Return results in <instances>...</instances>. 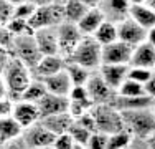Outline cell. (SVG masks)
Wrapping results in <instances>:
<instances>
[{
    "instance_id": "cell-1",
    "label": "cell",
    "mask_w": 155,
    "mask_h": 149,
    "mask_svg": "<svg viewBox=\"0 0 155 149\" xmlns=\"http://www.w3.org/2000/svg\"><path fill=\"white\" fill-rule=\"evenodd\" d=\"M33 73L25 63L12 57L2 68V96H10L13 101H20L21 93L33 81Z\"/></svg>"
},
{
    "instance_id": "cell-2",
    "label": "cell",
    "mask_w": 155,
    "mask_h": 149,
    "mask_svg": "<svg viewBox=\"0 0 155 149\" xmlns=\"http://www.w3.org/2000/svg\"><path fill=\"white\" fill-rule=\"evenodd\" d=\"M125 131L132 134L134 139H147L155 133V111L153 108L134 111H122Z\"/></svg>"
},
{
    "instance_id": "cell-3",
    "label": "cell",
    "mask_w": 155,
    "mask_h": 149,
    "mask_svg": "<svg viewBox=\"0 0 155 149\" xmlns=\"http://www.w3.org/2000/svg\"><path fill=\"white\" fill-rule=\"evenodd\" d=\"M68 61L84 66L91 71H97L102 65V45L96 42L94 36H84Z\"/></svg>"
},
{
    "instance_id": "cell-4",
    "label": "cell",
    "mask_w": 155,
    "mask_h": 149,
    "mask_svg": "<svg viewBox=\"0 0 155 149\" xmlns=\"http://www.w3.org/2000/svg\"><path fill=\"white\" fill-rule=\"evenodd\" d=\"M93 116L97 124V131L104 134H116L119 131H124V119L122 113L112 106V104H94L91 109Z\"/></svg>"
},
{
    "instance_id": "cell-5",
    "label": "cell",
    "mask_w": 155,
    "mask_h": 149,
    "mask_svg": "<svg viewBox=\"0 0 155 149\" xmlns=\"http://www.w3.org/2000/svg\"><path fill=\"white\" fill-rule=\"evenodd\" d=\"M64 22V7L60 3H51L36 9L35 15L30 18V27L33 32H36L41 28H58Z\"/></svg>"
},
{
    "instance_id": "cell-6",
    "label": "cell",
    "mask_w": 155,
    "mask_h": 149,
    "mask_svg": "<svg viewBox=\"0 0 155 149\" xmlns=\"http://www.w3.org/2000/svg\"><path fill=\"white\" fill-rule=\"evenodd\" d=\"M12 55L20 60L21 63H25L33 73V70L36 68L40 60L43 58V55L40 53V50H38V45H36L35 33L17 36L15 43H13V48H12Z\"/></svg>"
},
{
    "instance_id": "cell-7",
    "label": "cell",
    "mask_w": 155,
    "mask_h": 149,
    "mask_svg": "<svg viewBox=\"0 0 155 149\" xmlns=\"http://www.w3.org/2000/svg\"><path fill=\"white\" fill-rule=\"evenodd\" d=\"M86 88H87V93H89L91 101L94 104H114V101H116L117 91H114L106 83L99 71H93Z\"/></svg>"
},
{
    "instance_id": "cell-8",
    "label": "cell",
    "mask_w": 155,
    "mask_h": 149,
    "mask_svg": "<svg viewBox=\"0 0 155 149\" xmlns=\"http://www.w3.org/2000/svg\"><path fill=\"white\" fill-rule=\"evenodd\" d=\"M84 38V35L81 33V30L78 28L74 23H68L64 22L63 25L58 27V43H60V55L63 58L68 60L74 53L78 45L81 43V40Z\"/></svg>"
},
{
    "instance_id": "cell-9",
    "label": "cell",
    "mask_w": 155,
    "mask_h": 149,
    "mask_svg": "<svg viewBox=\"0 0 155 149\" xmlns=\"http://www.w3.org/2000/svg\"><path fill=\"white\" fill-rule=\"evenodd\" d=\"M134 47L120 42L109 43L102 47V65H130Z\"/></svg>"
},
{
    "instance_id": "cell-10",
    "label": "cell",
    "mask_w": 155,
    "mask_h": 149,
    "mask_svg": "<svg viewBox=\"0 0 155 149\" xmlns=\"http://www.w3.org/2000/svg\"><path fill=\"white\" fill-rule=\"evenodd\" d=\"M56 137L46 126L41 124V121L36 124L30 126L28 129L23 131V139L28 144L30 149H38V147H53L56 143Z\"/></svg>"
},
{
    "instance_id": "cell-11",
    "label": "cell",
    "mask_w": 155,
    "mask_h": 149,
    "mask_svg": "<svg viewBox=\"0 0 155 149\" xmlns=\"http://www.w3.org/2000/svg\"><path fill=\"white\" fill-rule=\"evenodd\" d=\"M117 28H119V40L120 42L130 45L134 48L147 42V30L142 25H139L130 17L125 18L124 22H120L117 25Z\"/></svg>"
},
{
    "instance_id": "cell-12",
    "label": "cell",
    "mask_w": 155,
    "mask_h": 149,
    "mask_svg": "<svg viewBox=\"0 0 155 149\" xmlns=\"http://www.w3.org/2000/svg\"><path fill=\"white\" fill-rule=\"evenodd\" d=\"M130 7H132V3L129 0H101L97 9L102 12V15H104V18L107 22L119 25L120 22L129 18Z\"/></svg>"
},
{
    "instance_id": "cell-13",
    "label": "cell",
    "mask_w": 155,
    "mask_h": 149,
    "mask_svg": "<svg viewBox=\"0 0 155 149\" xmlns=\"http://www.w3.org/2000/svg\"><path fill=\"white\" fill-rule=\"evenodd\" d=\"M35 40L38 50L43 57H54L60 55V43H58V28H41L35 32Z\"/></svg>"
},
{
    "instance_id": "cell-14",
    "label": "cell",
    "mask_w": 155,
    "mask_h": 149,
    "mask_svg": "<svg viewBox=\"0 0 155 149\" xmlns=\"http://www.w3.org/2000/svg\"><path fill=\"white\" fill-rule=\"evenodd\" d=\"M12 116L23 126V129H28L30 126L41 121V113H40L38 104L30 101H17Z\"/></svg>"
},
{
    "instance_id": "cell-15",
    "label": "cell",
    "mask_w": 155,
    "mask_h": 149,
    "mask_svg": "<svg viewBox=\"0 0 155 149\" xmlns=\"http://www.w3.org/2000/svg\"><path fill=\"white\" fill-rule=\"evenodd\" d=\"M68 60L63 58L61 55H54V57H43L40 60V63L36 65V68L33 70V76L38 80H45L48 76L63 71L66 68Z\"/></svg>"
},
{
    "instance_id": "cell-16",
    "label": "cell",
    "mask_w": 155,
    "mask_h": 149,
    "mask_svg": "<svg viewBox=\"0 0 155 149\" xmlns=\"http://www.w3.org/2000/svg\"><path fill=\"white\" fill-rule=\"evenodd\" d=\"M69 98L68 96H58V95H51L48 93L45 98L38 103L41 118L46 116H53V114H60V113H68L69 111Z\"/></svg>"
},
{
    "instance_id": "cell-17",
    "label": "cell",
    "mask_w": 155,
    "mask_h": 149,
    "mask_svg": "<svg viewBox=\"0 0 155 149\" xmlns=\"http://www.w3.org/2000/svg\"><path fill=\"white\" fill-rule=\"evenodd\" d=\"M129 66L130 65H101V68H99L97 71L101 73V76L104 78V81L114 89V91H119V88L122 86V83L127 80Z\"/></svg>"
},
{
    "instance_id": "cell-18",
    "label": "cell",
    "mask_w": 155,
    "mask_h": 149,
    "mask_svg": "<svg viewBox=\"0 0 155 149\" xmlns=\"http://www.w3.org/2000/svg\"><path fill=\"white\" fill-rule=\"evenodd\" d=\"M43 83H45L48 93L58 95V96H68V98H69V93H71L73 86H74L73 81H71V78H69V74L66 73V68L60 73L53 74V76L45 78Z\"/></svg>"
},
{
    "instance_id": "cell-19",
    "label": "cell",
    "mask_w": 155,
    "mask_h": 149,
    "mask_svg": "<svg viewBox=\"0 0 155 149\" xmlns=\"http://www.w3.org/2000/svg\"><path fill=\"white\" fill-rule=\"evenodd\" d=\"M130 66H139V68L155 70V47L150 43H142L134 48L130 60Z\"/></svg>"
},
{
    "instance_id": "cell-20",
    "label": "cell",
    "mask_w": 155,
    "mask_h": 149,
    "mask_svg": "<svg viewBox=\"0 0 155 149\" xmlns=\"http://www.w3.org/2000/svg\"><path fill=\"white\" fill-rule=\"evenodd\" d=\"M41 124L46 126L54 136H61V134H68L71 126L74 124V118L68 113H60V114H53V116H46L41 118Z\"/></svg>"
},
{
    "instance_id": "cell-21",
    "label": "cell",
    "mask_w": 155,
    "mask_h": 149,
    "mask_svg": "<svg viewBox=\"0 0 155 149\" xmlns=\"http://www.w3.org/2000/svg\"><path fill=\"white\" fill-rule=\"evenodd\" d=\"M155 101L149 96H116V101L112 106L116 109L122 111H134V109H145V108H153Z\"/></svg>"
},
{
    "instance_id": "cell-22",
    "label": "cell",
    "mask_w": 155,
    "mask_h": 149,
    "mask_svg": "<svg viewBox=\"0 0 155 149\" xmlns=\"http://www.w3.org/2000/svg\"><path fill=\"white\" fill-rule=\"evenodd\" d=\"M104 22H106L104 15L96 7V9H89V12L84 15V18L78 23V28L81 30V33L84 36H93Z\"/></svg>"
},
{
    "instance_id": "cell-23",
    "label": "cell",
    "mask_w": 155,
    "mask_h": 149,
    "mask_svg": "<svg viewBox=\"0 0 155 149\" xmlns=\"http://www.w3.org/2000/svg\"><path fill=\"white\" fill-rule=\"evenodd\" d=\"M23 126L17 121L13 116H7V118H0V141L8 143L12 139L23 136Z\"/></svg>"
},
{
    "instance_id": "cell-24",
    "label": "cell",
    "mask_w": 155,
    "mask_h": 149,
    "mask_svg": "<svg viewBox=\"0 0 155 149\" xmlns=\"http://www.w3.org/2000/svg\"><path fill=\"white\" fill-rule=\"evenodd\" d=\"M130 18H134L139 25H142L145 30L155 27V12L149 5H132L130 7Z\"/></svg>"
},
{
    "instance_id": "cell-25",
    "label": "cell",
    "mask_w": 155,
    "mask_h": 149,
    "mask_svg": "<svg viewBox=\"0 0 155 149\" xmlns=\"http://www.w3.org/2000/svg\"><path fill=\"white\" fill-rule=\"evenodd\" d=\"M46 95H48V89L45 86V83H43V80L33 78V81L27 86V89L21 93L20 101H30V103H36V104H38Z\"/></svg>"
},
{
    "instance_id": "cell-26",
    "label": "cell",
    "mask_w": 155,
    "mask_h": 149,
    "mask_svg": "<svg viewBox=\"0 0 155 149\" xmlns=\"http://www.w3.org/2000/svg\"><path fill=\"white\" fill-rule=\"evenodd\" d=\"M64 18L68 23H74L78 25L81 20L84 18V15L89 12V7L84 5L83 2H79V0H69V2H66L64 5Z\"/></svg>"
},
{
    "instance_id": "cell-27",
    "label": "cell",
    "mask_w": 155,
    "mask_h": 149,
    "mask_svg": "<svg viewBox=\"0 0 155 149\" xmlns=\"http://www.w3.org/2000/svg\"><path fill=\"white\" fill-rule=\"evenodd\" d=\"M93 36H94L96 42L101 43L102 47L117 42V40H119V28H117V23H112V22L106 20L104 23L97 28V32H96Z\"/></svg>"
},
{
    "instance_id": "cell-28",
    "label": "cell",
    "mask_w": 155,
    "mask_h": 149,
    "mask_svg": "<svg viewBox=\"0 0 155 149\" xmlns=\"http://www.w3.org/2000/svg\"><path fill=\"white\" fill-rule=\"evenodd\" d=\"M66 73L69 74V78H71L74 86H84V85H87L91 74H93L91 70L84 68V66H79L76 63H69V61L66 63Z\"/></svg>"
},
{
    "instance_id": "cell-29",
    "label": "cell",
    "mask_w": 155,
    "mask_h": 149,
    "mask_svg": "<svg viewBox=\"0 0 155 149\" xmlns=\"http://www.w3.org/2000/svg\"><path fill=\"white\" fill-rule=\"evenodd\" d=\"M134 137L129 131H119L116 134H110L109 136V144H107V149H127L129 146L132 144Z\"/></svg>"
},
{
    "instance_id": "cell-30",
    "label": "cell",
    "mask_w": 155,
    "mask_h": 149,
    "mask_svg": "<svg viewBox=\"0 0 155 149\" xmlns=\"http://www.w3.org/2000/svg\"><path fill=\"white\" fill-rule=\"evenodd\" d=\"M8 32H12L15 36H21V35H31L33 28L30 27V22L28 20H21V18H13L8 25L5 27Z\"/></svg>"
},
{
    "instance_id": "cell-31",
    "label": "cell",
    "mask_w": 155,
    "mask_h": 149,
    "mask_svg": "<svg viewBox=\"0 0 155 149\" xmlns=\"http://www.w3.org/2000/svg\"><path fill=\"white\" fill-rule=\"evenodd\" d=\"M69 134H71V137L74 139L76 144H81V146H87V143H89L91 136H93L94 133L87 131L86 128H83L81 124H78L76 119H74V124H73L71 129H69Z\"/></svg>"
},
{
    "instance_id": "cell-32",
    "label": "cell",
    "mask_w": 155,
    "mask_h": 149,
    "mask_svg": "<svg viewBox=\"0 0 155 149\" xmlns=\"http://www.w3.org/2000/svg\"><path fill=\"white\" fill-rule=\"evenodd\" d=\"M117 95L119 96H145V93H143V85L127 78L122 83V86L119 88Z\"/></svg>"
},
{
    "instance_id": "cell-33",
    "label": "cell",
    "mask_w": 155,
    "mask_h": 149,
    "mask_svg": "<svg viewBox=\"0 0 155 149\" xmlns=\"http://www.w3.org/2000/svg\"><path fill=\"white\" fill-rule=\"evenodd\" d=\"M153 71L152 70H147V68H139V66H129V74L127 78L132 81H137L140 85H145L150 78L153 76Z\"/></svg>"
},
{
    "instance_id": "cell-34",
    "label": "cell",
    "mask_w": 155,
    "mask_h": 149,
    "mask_svg": "<svg viewBox=\"0 0 155 149\" xmlns=\"http://www.w3.org/2000/svg\"><path fill=\"white\" fill-rule=\"evenodd\" d=\"M15 18V5L8 0H0V23L2 27H7Z\"/></svg>"
},
{
    "instance_id": "cell-35",
    "label": "cell",
    "mask_w": 155,
    "mask_h": 149,
    "mask_svg": "<svg viewBox=\"0 0 155 149\" xmlns=\"http://www.w3.org/2000/svg\"><path fill=\"white\" fill-rule=\"evenodd\" d=\"M36 9H38V7L33 5L31 2H25V3H21V5H17L15 7V18H21V20L30 22V18L35 15Z\"/></svg>"
},
{
    "instance_id": "cell-36",
    "label": "cell",
    "mask_w": 155,
    "mask_h": 149,
    "mask_svg": "<svg viewBox=\"0 0 155 149\" xmlns=\"http://www.w3.org/2000/svg\"><path fill=\"white\" fill-rule=\"evenodd\" d=\"M107 144H109V134H104V133H94L91 136L89 143H87V149H107Z\"/></svg>"
},
{
    "instance_id": "cell-37",
    "label": "cell",
    "mask_w": 155,
    "mask_h": 149,
    "mask_svg": "<svg viewBox=\"0 0 155 149\" xmlns=\"http://www.w3.org/2000/svg\"><path fill=\"white\" fill-rule=\"evenodd\" d=\"M15 103L10 96H2L0 98V118H7L12 116L13 109H15Z\"/></svg>"
},
{
    "instance_id": "cell-38",
    "label": "cell",
    "mask_w": 155,
    "mask_h": 149,
    "mask_svg": "<svg viewBox=\"0 0 155 149\" xmlns=\"http://www.w3.org/2000/svg\"><path fill=\"white\" fill-rule=\"evenodd\" d=\"M76 123L78 124H81L83 128H86L87 131H91V133H97V124H96V119L93 116V113H86V114H83V116H79L76 119Z\"/></svg>"
},
{
    "instance_id": "cell-39",
    "label": "cell",
    "mask_w": 155,
    "mask_h": 149,
    "mask_svg": "<svg viewBox=\"0 0 155 149\" xmlns=\"http://www.w3.org/2000/svg\"><path fill=\"white\" fill-rule=\"evenodd\" d=\"M69 99H71V101H91L86 85H84V86H73L71 93H69Z\"/></svg>"
},
{
    "instance_id": "cell-40",
    "label": "cell",
    "mask_w": 155,
    "mask_h": 149,
    "mask_svg": "<svg viewBox=\"0 0 155 149\" xmlns=\"http://www.w3.org/2000/svg\"><path fill=\"white\" fill-rule=\"evenodd\" d=\"M76 143L71 137V134H61V136L56 137V143H54V149H74Z\"/></svg>"
},
{
    "instance_id": "cell-41",
    "label": "cell",
    "mask_w": 155,
    "mask_h": 149,
    "mask_svg": "<svg viewBox=\"0 0 155 149\" xmlns=\"http://www.w3.org/2000/svg\"><path fill=\"white\" fill-rule=\"evenodd\" d=\"M0 149H30V147H28V144L25 143L23 136H21V137H17V139L8 141V143H3L0 146Z\"/></svg>"
},
{
    "instance_id": "cell-42",
    "label": "cell",
    "mask_w": 155,
    "mask_h": 149,
    "mask_svg": "<svg viewBox=\"0 0 155 149\" xmlns=\"http://www.w3.org/2000/svg\"><path fill=\"white\" fill-rule=\"evenodd\" d=\"M143 93H145V96H149L150 99L155 101V74L143 85Z\"/></svg>"
},
{
    "instance_id": "cell-43",
    "label": "cell",
    "mask_w": 155,
    "mask_h": 149,
    "mask_svg": "<svg viewBox=\"0 0 155 149\" xmlns=\"http://www.w3.org/2000/svg\"><path fill=\"white\" fill-rule=\"evenodd\" d=\"M129 149H150V146L147 143V139H134Z\"/></svg>"
},
{
    "instance_id": "cell-44",
    "label": "cell",
    "mask_w": 155,
    "mask_h": 149,
    "mask_svg": "<svg viewBox=\"0 0 155 149\" xmlns=\"http://www.w3.org/2000/svg\"><path fill=\"white\" fill-rule=\"evenodd\" d=\"M147 43H150V45L155 47V27L147 30Z\"/></svg>"
},
{
    "instance_id": "cell-45",
    "label": "cell",
    "mask_w": 155,
    "mask_h": 149,
    "mask_svg": "<svg viewBox=\"0 0 155 149\" xmlns=\"http://www.w3.org/2000/svg\"><path fill=\"white\" fill-rule=\"evenodd\" d=\"M28 2H31L33 5H36V7H45V5L54 3V0H28Z\"/></svg>"
},
{
    "instance_id": "cell-46",
    "label": "cell",
    "mask_w": 155,
    "mask_h": 149,
    "mask_svg": "<svg viewBox=\"0 0 155 149\" xmlns=\"http://www.w3.org/2000/svg\"><path fill=\"white\" fill-rule=\"evenodd\" d=\"M79 2H83L84 5H87L89 9H96V7H99L101 0H79Z\"/></svg>"
},
{
    "instance_id": "cell-47",
    "label": "cell",
    "mask_w": 155,
    "mask_h": 149,
    "mask_svg": "<svg viewBox=\"0 0 155 149\" xmlns=\"http://www.w3.org/2000/svg\"><path fill=\"white\" fill-rule=\"evenodd\" d=\"M147 143H149L150 149H155V133L152 134V136H149V137H147Z\"/></svg>"
},
{
    "instance_id": "cell-48",
    "label": "cell",
    "mask_w": 155,
    "mask_h": 149,
    "mask_svg": "<svg viewBox=\"0 0 155 149\" xmlns=\"http://www.w3.org/2000/svg\"><path fill=\"white\" fill-rule=\"evenodd\" d=\"M129 2L132 5H143V3H147V0H129Z\"/></svg>"
},
{
    "instance_id": "cell-49",
    "label": "cell",
    "mask_w": 155,
    "mask_h": 149,
    "mask_svg": "<svg viewBox=\"0 0 155 149\" xmlns=\"http://www.w3.org/2000/svg\"><path fill=\"white\" fill-rule=\"evenodd\" d=\"M10 3H13V5H21V3H25V2H28V0H8Z\"/></svg>"
},
{
    "instance_id": "cell-50",
    "label": "cell",
    "mask_w": 155,
    "mask_h": 149,
    "mask_svg": "<svg viewBox=\"0 0 155 149\" xmlns=\"http://www.w3.org/2000/svg\"><path fill=\"white\" fill-rule=\"evenodd\" d=\"M145 5H149L150 9H152L153 12H155V0H147V3H145Z\"/></svg>"
},
{
    "instance_id": "cell-51",
    "label": "cell",
    "mask_w": 155,
    "mask_h": 149,
    "mask_svg": "<svg viewBox=\"0 0 155 149\" xmlns=\"http://www.w3.org/2000/svg\"><path fill=\"white\" fill-rule=\"evenodd\" d=\"M66 2H69V0H54V3H60V5H64Z\"/></svg>"
},
{
    "instance_id": "cell-52",
    "label": "cell",
    "mask_w": 155,
    "mask_h": 149,
    "mask_svg": "<svg viewBox=\"0 0 155 149\" xmlns=\"http://www.w3.org/2000/svg\"><path fill=\"white\" fill-rule=\"evenodd\" d=\"M38 149H54V147H38Z\"/></svg>"
},
{
    "instance_id": "cell-53",
    "label": "cell",
    "mask_w": 155,
    "mask_h": 149,
    "mask_svg": "<svg viewBox=\"0 0 155 149\" xmlns=\"http://www.w3.org/2000/svg\"><path fill=\"white\" fill-rule=\"evenodd\" d=\"M153 111H155V104H153Z\"/></svg>"
},
{
    "instance_id": "cell-54",
    "label": "cell",
    "mask_w": 155,
    "mask_h": 149,
    "mask_svg": "<svg viewBox=\"0 0 155 149\" xmlns=\"http://www.w3.org/2000/svg\"><path fill=\"white\" fill-rule=\"evenodd\" d=\"M153 73H155V70H153Z\"/></svg>"
},
{
    "instance_id": "cell-55",
    "label": "cell",
    "mask_w": 155,
    "mask_h": 149,
    "mask_svg": "<svg viewBox=\"0 0 155 149\" xmlns=\"http://www.w3.org/2000/svg\"><path fill=\"white\" fill-rule=\"evenodd\" d=\"M127 149H129V147H127Z\"/></svg>"
}]
</instances>
